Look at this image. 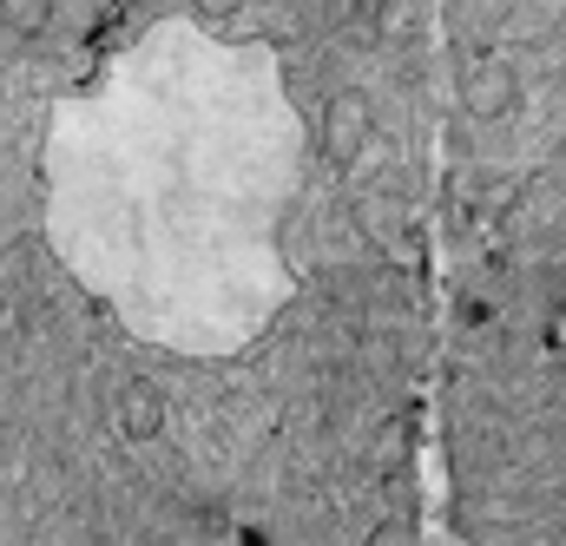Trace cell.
Returning a JSON list of instances; mask_svg holds the SVG:
<instances>
[{
  "mask_svg": "<svg viewBox=\"0 0 566 546\" xmlns=\"http://www.w3.org/2000/svg\"><path fill=\"white\" fill-rule=\"evenodd\" d=\"M514 99H521V80H514V66H507L501 53H481V60H468V66H461V113H468L474 126L507 119V113H514Z\"/></svg>",
  "mask_w": 566,
  "mask_h": 546,
  "instance_id": "6da1fadb",
  "label": "cell"
},
{
  "mask_svg": "<svg viewBox=\"0 0 566 546\" xmlns=\"http://www.w3.org/2000/svg\"><path fill=\"white\" fill-rule=\"evenodd\" d=\"M0 27L20 40H40L53 27V0H0Z\"/></svg>",
  "mask_w": 566,
  "mask_h": 546,
  "instance_id": "7a4b0ae2",
  "label": "cell"
},
{
  "mask_svg": "<svg viewBox=\"0 0 566 546\" xmlns=\"http://www.w3.org/2000/svg\"><path fill=\"white\" fill-rule=\"evenodd\" d=\"M191 13H198V20H211V27H224V20H238V13H244V0H191Z\"/></svg>",
  "mask_w": 566,
  "mask_h": 546,
  "instance_id": "3957f363",
  "label": "cell"
}]
</instances>
